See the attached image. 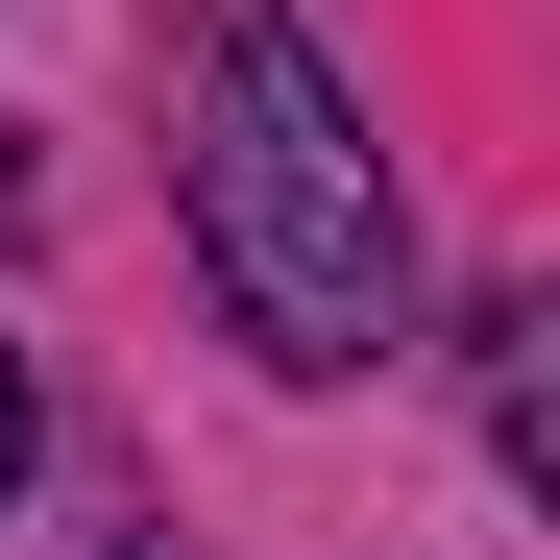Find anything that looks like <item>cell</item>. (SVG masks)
<instances>
[{"instance_id": "cell-1", "label": "cell", "mask_w": 560, "mask_h": 560, "mask_svg": "<svg viewBox=\"0 0 560 560\" xmlns=\"http://www.w3.org/2000/svg\"><path fill=\"white\" fill-rule=\"evenodd\" d=\"M196 244L268 365H390V171L293 0H196Z\"/></svg>"}, {"instance_id": "cell-2", "label": "cell", "mask_w": 560, "mask_h": 560, "mask_svg": "<svg viewBox=\"0 0 560 560\" xmlns=\"http://www.w3.org/2000/svg\"><path fill=\"white\" fill-rule=\"evenodd\" d=\"M0 463H25V341H0Z\"/></svg>"}]
</instances>
